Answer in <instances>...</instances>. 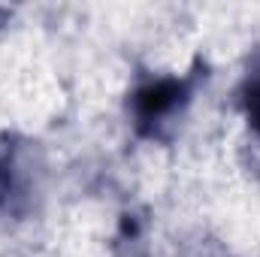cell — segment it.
<instances>
[{
    "label": "cell",
    "mask_w": 260,
    "mask_h": 257,
    "mask_svg": "<svg viewBox=\"0 0 260 257\" xmlns=\"http://www.w3.org/2000/svg\"><path fill=\"white\" fill-rule=\"evenodd\" d=\"M239 109L245 124L260 136V58L248 67L242 85H239Z\"/></svg>",
    "instance_id": "obj_2"
},
{
    "label": "cell",
    "mask_w": 260,
    "mask_h": 257,
    "mask_svg": "<svg viewBox=\"0 0 260 257\" xmlns=\"http://www.w3.org/2000/svg\"><path fill=\"white\" fill-rule=\"evenodd\" d=\"M200 73L182 76H151L130 94V118L139 136L164 139L173 124L185 115L197 91Z\"/></svg>",
    "instance_id": "obj_1"
}]
</instances>
